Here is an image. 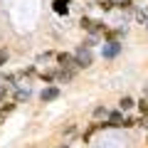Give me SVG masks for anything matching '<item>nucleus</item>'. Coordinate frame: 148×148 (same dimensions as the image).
Masks as SVG:
<instances>
[{
    "mask_svg": "<svg viewBox=\"0 0 148 148\" xmlns=\"http://www.w3.org/2000/svg\"><path fill=\"white\" fill-rule=\"evenodd\" d=\"M72 77H74L72 69H59V72H57V79H59V82H69Z\"/></svg>",
    "mask_w": 148,
    "mask_h": 148,
    "instance_id": "8",
    "label": "nucleus"
},
{
    "mask_svg": "<svg viewBox=\"0 0 148 148\" xmlns=\"http://www.w3.org/2000/svg\"><path fill=\"white\" fill-rule=\"evenodd\" d=\"M119 52H121V45H119L116 40H114V42H109V45H104V57H106V59H114Z\"/></svg>",
    "mask_w": 148,
    "mask_h": 148,
    "instance_id": "4",
    "label": "nucleus"
},
{
    "mask_svg": "<svg viewBox=\"0 0 148 148\" xmlns=\"http://www.w3.org/2000/svg\"><path fill=\"white\" fill-rule=\"evenodd\" d=\"M74 59H77V67H91L94 54H91L89 47H79L77 52H74Z\"/></svg>",
    "mask_w": 148,
    "mask_h": 148,
    "instance_id": "1",
    "label": "nucleus"
},
{
    "mask_svg": "<svg viewBox=\"0 0 148 148\" xmlns=\"http://www.w3.org/2000/svg\"><path fill=\"white\" fill-rule=\"evenodd\" d=\"M109 126H123L121 111H114V114H109Z\"/></svg>",
    "mask_w": 148,
    "mask_h": 148,
    "instance_id": "7",
    "label": "nucleus"
},
{
    "mask_svg": "<svg viewBox=\"0 0 148 148\" xmlns=\"http://www.w3.org/2000/svg\"><path fill=\"white\" fill-rule=\"evenodd\" d=\"M119 5H121L123 10H131V8H133V0H121V3H119Z\"/></svg>",
    "mask_w": 148,
    "mask_h": 148,
    "instance_id": "15",
    "label": "nucleus"
},
{
    "mask_svg": "<svg viewBox=\"0 0 148 148\" xmlns=\"http://www.w3.org/2000/svg\"><path fill=\"white\" fill-rule=\"evenodd\" d=\"M5 62H8V49H3V47H0V67H3Z\"/></svg>",
    "mask_w": 148,
    "mask_h": 148,
    "instance_id": "14",
    "label": "nucleus"
},
{
    "mask_svg": "<svg viewBox=\"0 0 148 148\" xmlns=\"http://www.w3.org/2000/svg\"><path fill=\"white\" fill-rule=\"evenodd\" d=\"M40 96H42V101H54L59 96V89H57V86H47V89H42Z\"/></svg>",
    "mask_w": 148,
    "mask_h": 148,
    "instance_id": "5",
    "label": "nucleus"
},
{
    "mask_svg": "<svg viewBox=\"0 0 148 148\" xmlns=\"http://www.w3.org/2000/svg\"><path fill=\"white\" fill-rule=\"evenodd\" d=\"M123 126L131 128V126H136V121H133V119H123Z\"/></svg>",
    "mask_w": 148,
    "mask_h": 148,
    "instance_id": "16",
    "label": "nucleus"
},
{
    "mask_svg": "<svg viewBox=\"0 0 148 148\" xmlns=\"http://www.w3.org/2000/svg\"><path fill=\"white\" fill-rule=\"evenodd\" d=\"M27 96H30V91H27V89H20V91L15 94V101H22V99H27Z\"/></svg>",
    "mask_w": 148,
    "mask_h": 148,
    "instance_id": "12",
    "label": "nucleus"
},
{
    "mask_svg": "<svg viewBox=\"0 0 148 148\" xmlns=\"http://www.w3.org/2000/svg\"><path fill=\"white\" fill-rule=\"evenodd\" d=\"M82 27H84L86 32H91V35H99V32H106V27L101 25V22H94V20H89V17H82V22H79Z\"/></svg>",
    "mask_w": 148,
    "mask_h": 148,
    "instance_id": "2",
    "label": "nucleus"
},
{
    "mask_svg": "<svg viewBox=\"0 0 148 148\" xmlns=\"http://www.w3.org/2000/svg\"><path fill=\"white\" fill-rule=\"evenodd\" d=\"M133 104H136V101H133L131 96H123V99L119 101V109H121V111H128V109H131Z\"/></svg>",
    "mask_w": 148,
    "mask_h": 148,
    "instance_id": "9",
    "label": "nucleus"
},
{
    "mask_svg": "<svg viewBox=\"0 0 148 148\" xmlns=\"http://www.w3.org/2000/svg\"><path fill=\"white\" fill-rule=\"evenodd\" d=\"M138 109H141V116H148V101L146 99L138 101Z\"/></svg>",
    "mask_w": 148,
    "mask_h": 148,
    "instance_id": "11",
    "label": "nucleus"
},
{
    "mask_svg": "<svg viewBox=\"0 0 148 148\" xmlns=\"http://www.w3.org/2000/svg\"><path fill=\"white\" fill-rule=\"evenodd\" d=\"M12 109H15V104H8V106H5V109H3V116H5V114H10V111H12Z\"/></svg>",
    "mask_w": 148,
    "mask_h": 148,
    "instance_id": "17",
    "label": "nucleus"
},
{
    "mask_svg": "<svg viewBox=\"0 0 148 148\" xmlns=\"http://www.w3.org/2000/svg\"><path fill=\"white\" fill-rule=\"evenodd\" d=\"M57 62L59 64H62V69H72V72H74V67H77V59H74V54H59V57H57Z\"/></svg>",
    "mask_w": 148,
    "mask_h": 148,
    "instance_id": "3",
    "label": "nucleus"
},
{
    "mask_svg": "<svg viewBox=\"0 0 148 148\" xmlns=\"http://www.w3.org/2000/svg\"><path fill=\"white\" fill-rule=\"evenodd\" d=\"M99 8H101V10H111V8H114V0H101Z\"/></svg>",
    "mask_w": 148,
    "mask_h": 148,
    "instance_id": "13",
    "label": "nucleus"
},
{
    "mask_svg": "<svg viewBox=\"0 0 148 148\" xmlns=\"http://www.w3.org/2000/svg\"><path fill=\"white\" fill-rule=\"evenodd\" d=\"M69 0H54V3H52V8H54V12H57V15H67V12H69Z\"/></svg>",
    "mask_w": 148,
    "mask_h": 148,
    "instance_id": "6",
    "label": "nucleus"
},
{
    "mask_svg": "<svg viewBox=\"0 0 148 148\" xmlns=\"http://www.w3.org/2000/svg\"><path fill=\"white\" fill-rule=\"evenodd\" d=\"M106 116H109V111H106L104 106H96L94 109V119H106Z\"/></svg>",
    "mask_w": 148,
    "mask_h": 148,
    "instance_id": "10",
    "label": "nucleus"
}]
</instances>
